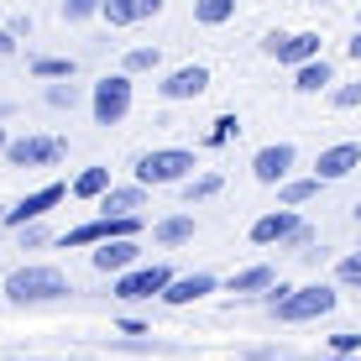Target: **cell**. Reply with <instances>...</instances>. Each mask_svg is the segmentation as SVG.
I'll use <instances>...</instances> for the list:
<instances>
[{"instance_id": "7c38bea8", "label": "cell", "mask_w": 361, "mask_h": 361, "mask_svg": "<svg viewBox=\"0 0 361 361\" xmlns=\"http://www.w3.org/2000/svg\"><path fill=\"white\" fill-rule=\"evenodd\" d=\"M209 90V68H199V63H189V68H173L163 84H157V94L163 99H199Z\"/></svg>"}, {"instance_id": "7a4b0ae2", "label": "cell", "mask_w": 361, "mask_h": 361, "mask_svg": "<svg viewBox=\"0 0 361 361\" xmlns=\"http://www.w3.org/2000/svg\"><path fill=\"white\" fill-rule=\"evenodd\" d=\"M189 173H194V152H183V147H157V152L136 157V183H142V189L183 183Z\"/></svg>"}, {"instance_id": "f35d334b", "label": "cell", "mask_w": 361, "mask_h": 361, "mask_svg": "<svg viewBox=\"0 0 361 361\" xmlns=\"http://www.w3.org/2000/svg\"><path fill=\"white\" fill-rule=\"evenodd\" d=\"M0 220H6V209H0Z\"/></svg>"}, {"instance_id": "d590c367", "label": "cell", "mask_w": 361, "mask_h": 361, "mask_svg": "<svg viewBox=\"0 0 361 361\" xmlns=\"http://www.w3.org/2000/svg\"><path fill=\"white\" fill-rule=\"evenodd\" d=\"M345 53H351L356 63H361V27H356V37H351V42H345Z\"/></svg>"}, {"instance_id": "8d00e7d4", "label": "cell", "mask_w": 361, "mask_h": 361, "mask_svg": "<svg viewBox=\"0 0 361 361\" xmlns=\"http://www.w3.org/2000/svg\"><path fill=\"white\" fill-rule=\"evenodd\" d=\"M6 142H11V136H6V126H0V152H6Z\"/></svg>"}, {"instance_id": "f1b7e54d", "label": "cell", "mask_w": 361, "mask_h": 361, "mask_svg": "<svg viewBox=\"0 0 361 361\" xmlns=\"http://www.w3.org/2000/svg\"><path fill=\"white\" fill-rule=\"evenodd\" d=\"M235 131H241V121H235V116H220L215 126H209V147H226Z\"/></svg>"}, {"instance_id": "e0dca14e", "label": "cell", "mask_w": 361, "mask_h": 361, "mask_svg": "<svg viewBox=\"0 0 361 361\" xmlns=\"http://www.w3.org/2000/svg\"><path fill=\"white\" fill-rule=\"evenodd\" d=\"M152 241H157V246H183V241H194V215H168V220H157V226H152Z\"/></svg>"}, {"instance_id": "9a60e30c", "label": "cell", "mask_w": 361, "mask_h": 361, "mask_svg": "<svg viewBox=\"0 0 361 361\" xmlns=\"http://www.w3.org/2000/svg\"><path fill=\"white\" fill-rule=\"evenodd\" d=\"M136 252H142L136 241H99V252H94V272H126V267L136 262Z\"/></svg>"}, {"instance_id": "d4e9b609", "label": "cell", "mask_w": 361, "mask_h": 361, "mask_svg": "<svg viewBox=\"0 0 361 361\" xmlns=\"http://www.w3.org/2000/svg\"><path fill=\"white\" fill-rule=\"evenodd\" d=\"M215 194H220V173H204V178L183 183V199H189V204H204V199H215Z\"/></svg>"}, {"instance_id": "8992f818", "label": "cell", "mask_w": 361, "mask_h": 361, "mask_svg": "<svg viewBox=\"0 0 361 361\" xmlns=\"http://www.w3.org/2000/svg\"><path fill=\"white\" fill-rule=\"evenodd\" d=\"M63 152H68L63 136H16V142H6V163L11 168H53Z\"/></svg>"}, {"instance_id": "30bf717a", "label": "cell", "mask_w": 361, "mask_h": 361, "mask_svg": "<svg viewBox=\"0 0 361 361\" xmlns=\"http://www.w3.org/2000/svg\"><path fill=\"white\" fill-rule=\"evenodd\" d=\"M288 168H293V147L288 142H272V147H262V152L252 157V178L257 183H288Z\"/></svg>"}, {"instance_id": "9c48e42d", "label": "cell", "mask_w": 361, "mask_h": 361, "mask_svg": "<svg viewBox=\"0 0 361 361\" xmlns=\"http://www.w3.org/2000/svg\"><path fill=\"white\" fill-rule=\"evenodd\" d=\"M173 283L168 267H136V272H121L116 278V298H163V288Z\"/></svg>"}, {"instance_id": "836d02e7", "label": "cell", "mask_w": 361, "mask_h": 361, "mask_svg": "<svg viewBox=\"0 0 361 361\" xmlns=\"http://www.w3.org/2000/svg\"><path fill=\"white\" fill-rule=\"evenodd\" d=\"M157 11H163V0H136V16H142V21L157 16Z\"/></svg>"}, {"instance_id": "277c9868", "label": "cell", "mask_w": 361, "mask_h": 361, "mask_svg": "<svg viewBox=\"0 0 361 361\" xmlns=\"http://www.w3.org/2000/svg\"><path fill=\"white\" fill-rule=\"evenodd\" d=\"M90 110H94V126H121L131 116V73H105L90 94Z\"/></svg>"}, {"instance_id": "4316f807", "label": "cell", "mask_w": 361, "mask_h": 361, "mask_svg": "<svg viewBox=\"0 0 361 361\" xmlns=\"http://www.w3.org/2000/svg\"><path fill=\"white\" fill-rule=\"evenodd\" d=\"M335 278H341L345 288H361V252H351V257H341V267H335Z\"/></svg>"}, {"instance_id": "ac0fdd59", "label": "cell", "mask_w": 361, "mask_h": 361, "mask_svg": "<svg viewBox=\"0 0 361 361\" xmlns=\"http://www.w3.org/2000/svg\"><path fill=\"white\" fill-rule=\"evenodd\" d=\"M325 84H330V63H325V58H309V63L293 68V90L298 94H319Z\"/></svg>"}, {"instance_id": "4dcf8cb0", "label": "cell", "mask_w": 361, "mask_h": 361, "mask_svg": "<svg viewBox=\"0 0 361 361\" xmlns=\"http://www.w3.org/2000/svg\"><path fill=\"white\" fill-rule=\"evenodd\" d=\"M73 99H79V94H73V84H68V90H63V84L47 90V105H58V110H73Z\"/></svg>"}, {"instance_id": "2e32d148", "label": "cell", "mask_w": 361, "mask_h": 361, "mask_svg": "<svg viewBox=\"0 0 361 361\" xmlns=\"http://www.w3.org/2000/svg\"><path fill=\"white\" fill-rule=\"evenodd\" d=\"M142 204H147V189H142V183H136V189H116V183H110V189L99 194V209H105V215H136Z\"/></svg>"}, {"instance_id": "8fae6325", "label": "cell", "mask_w": 361, "mask_h": 361, "mask_svg": "<svg viewBox=\"0 0 361 361\" xmlns=\"http://www.w3.org/2000/svg\"><path fill=\"white\" fill-rule=\"evenodd\" d=\"M361 168V147L356 142H341V147H325L314 163V178L319 183H335V178H351V173Z\"/></svg>"}, {"instance_id": "ba28073f", "label": "cell", "mask_w": 361, "mask_h": 361, "mask_svg": "<svg viewBox=\"0 0 361 361\" xmlns=\"http://www.w3.org/2000/svg\"><path fill=\"white\" fill-rule=\"evenodd\" d=\"M63 199H68L63 183H42V189H32L16 209H6V226H16V231H21V226H32V220H42L47 209H58Z\"/></svg>"}, {"instance_id": "f546056e", "label": "cell", "mask_w": 361, "mask_h": 361, "mask_svg": "<svg viewBox=\"0 0 361 361\" xmlns=\"http://www.w3.org/2000/svg\"><path fill=\"white\" fill-rule=\"evenodd\" d=\"M330 99H335V110H356V105H361V79H356V84H341Z\"/></svg>"}, {"instance_id": "3957f363", "label": "cell", "mask_w": 361, "mask_h": 361, "mask_svg": "<svg viewBox=\"0 0 361 361\" xmlns=\"http://www.w3.org/2000/svg\"><path fill=\"white\" fill-rule=\"evenodd\" d=\"M330 309H335V288H325V283H304L288 298H272V314L283 325H309V319H325Z\"/></svg>"}, {"instance_id": "74e56055", "label": "cell", "mask_w": 361, "mask_h": 361, "mask_svg": "<svg viewBox=\"0 0 361 361\" xmlns=\"http://www.w3.org/2000/svg\"><path fill=\"white\" fill-rule=\"evenodd\" d=\"M356 220H361V204H356Z\"/></svg>"}, {"instance_id": "5b68a950", "label": "cell", "mask_w": 361, "mask_h": 361, "mask_svg": "<svg viewBox=\"0 0 361 361\" xmlns=\"http://www.w3.org/2000/svg\"><path fill=\"white\" fill-rule=\"evenodd\" d=\"M142 235V220L136 215H99V220H84L63 235V246H99V241H136Z\"/></svg>"}, {"instance_id": "e575fe53", "label": "cell", "mask_w": 361, "mask_h": 361, "mask_svg": "<svg viewBox=\"0 0 361 361\" xmlns=\"http://www.w3.org/2000/svg\"><path fill=\"white\" fill-rule=\"evenodd\" d=\"M11 53H16V37H11V32H0V58H11Z\"/></svg>"}, {"instance_id": "d6986e66", "label": "cell", "mask_w": 361, "mask_h": 361, "mask_svg": "<svg viewBox=\"0 0 361 361\" xmlns=\"http://www.w3.org/2000/svg\"><path fill=\"white\" fill-rule=\"evenodd\" d=\"M235 16V0H194V21L199 27H226Z\"/></svg>"}, {"instance_id": "6da1fadb", "label": "cell", "mask_w": 361, "mask_h": 361, "mask_svg": "<svg viewBox=\"0 0 361 361\" xmlns=\"http://www.w3.org/2000/svg\"><path fill=\"white\" fill-rule=\"evenodd\" d=\"M68 278L58 267H16L6 278V298L11 304H47V298H68Z\"/></svg>"}, {"instance_id": "484cf974", "label": "cell", "mask_w": 361, "mask_h": 361, "mask_svg": "<svg viewBox=\"0 0 361 361\" xmlns=\"http://www.w3.org/2000/svg\"><path fill=\"white\" fill-rule=\"evenodd\" d=\"M32 79H73V58H37Z\"/></svg>"}, {"instance_id": "7402d4cb", "label": "cell", "mask_w": 361, "mask_h": 361, "mask_svg": "<svg viewBox=\"0 0 361 361\" xmlns=\"http://www.w3.org/2000/svg\"><path fill=\"white\" fill-rule=\"evenodd\" d=\"M319 194V178H288V183H278V199L288 209H298V204H309V199Z\"/></svg>"}, {"instance_id": "ffe728a7", "label": "cell", "mask_w": 361, "mask_h": 361, "mask_svg": "<svg viewBox=\"0 0 361 361\" xmlns=\"http://www.w3.org/2000/svg\"><path fill=\"white\" fill-rule=\"evenodd\" d=\"M110 189V168H84L79 173V178H73V199H99V194H105Z\"/></svg>"}, {"instance_id": "52a82bcc", "label": "cell", "mask_w": 361, "mask_h": 361, "mask_svg": "<svg viewBox=\"0 0 361 361\" xmlns=\"http://www.w3.org/2000/svg\"><path fill=\"white\" fill-rule=\"evenodd\" d=\"M262 53L278 58V63H288V68H298V63H309V58H319V32H293V37L267 32Z\"/></svg>"}, {"instance_id": "cb8c5ba5", "label": "cell", "mask_w": 361, "mask_h": 361, "mask_svg": "<svg viewBox=\"0 0 361 361\" xmlns=\"http://www.w3.org/2000/svg\"><path fill=\"white\" fill-rule=\"evenodd\" d=\"M99 16H105L110 27H131V21H142V16H136V0H99Z\"/></svg>"}, {"instance_id": "83f0119b", "label": "cell", "mask_w": 361, "mask_h": 361, "mask_svg": "<svg viewBox=\"0 0 361 361\" xmlns=\"http://www.w3.org/2000/svg\"><path fill=\"white\" fill-rule=\"evenodd\" d=\"M99 16V0H63V21H90Z\"/></svg>"}, {"instance_id": "d6a6232c", "label": "cell", "mask_w": 361, "mask_h": 361, "mask_svg": "<svg viewBox=\"0 0 361 361\" xmlns=\"http://www.w3.org/2000/svg\"><path fill=\"white\" fill-rule=\"evenodd\" d=\"M309 241H314V231H309V226H298V231H293L283 246H309Z\"/></svg>"}, {"instance_id": "603a6c76", "label": "cell", "mask_w": 361, "mask_h": 361, "mask_svg": "<svg viewBox=\"0 0 361 361\" xmlns=\"http://www.w3.org/2000/svg\"><path fill=\"white\" fill-rule=\"evenodd\" d=\"M157 63H163V53H157V47H131V53L121 58V73H152Z\"/></svg>"}, {"instance_id": "1f68e13d", "label": "cell", "mask_w": 361, "mask_h": 361, "mask_svg": "<svg viewBox=\"0 0 361 361\" xmlns=\"http://www.w3.org/2000/svg\"><path fill=\"white\" fill-rule=\"evenodd\" d=\"M330 351H341V356L361 351V335H330Z\"/></svg>"}, {"instance_id": "5bb4252c", "label": "cell", "mask_w": 361, "mask_h": 361, "mask_svg": "<svg viewBox=\"0 0 361 361\" xmlns=\"http://www.w3.org/2000/svg\"><path fill=\"white\" fill-rule=\"evenodd\" d=\"M204 293H215V278H209V272H189V278H173L163 288V304H194V298H204Z\"/></svg>"}, {"instance_id": "44dd1931", "label": "cell", "mask_w": 361, "mask_h": 361, "mask_svg": "<svg viewBox=\"0 0 361 361\" xmlns=\"http://www.w3.org/2000/svg\"><path fill=\"white\" fill-rule=\"evenodd\" d=\"M272 283H278L272 267H246V272L231 278V293H262V288H272Z\"/></svg>"}, {"instance_id": "4fadbf2b", "label": "cell", "mask_w": 361, "mask_h": 361, "mask_svg": "<svg viewBox=\"0 0 361 361\" xmlns=\"http://www.w3.org/2000/svg\"><path fill=\"white\" fill-rule=\"evenodd\" d=\"M298 226H304V220H298L293 209L283 204V209H272V215H262V220L252 226V241H257V246H283V241H288V235H293Z\"/></svg>"}]
</instances>
